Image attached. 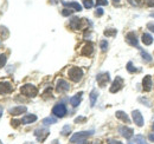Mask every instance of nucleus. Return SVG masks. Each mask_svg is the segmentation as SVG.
Listing matches in <instances>:
<instances>
[{
  "instance_id": "obj_1",
  "label": "nucleus",
  "mask_w": 154,
  "mask_h": 144,
  "mask_svg": "<svg viewBox=\"0 0 154 144\" xmlns=\"http://www.w3.org/2000/svg\"><path fill=\"white\" fill-rule=\"evenodd\" d=\"M20 91L26 97H36L38 94V89L32 84H25L20 88Z\"/></svg>"
},
{
  "instance_id": "obj_2",
  "label": "nucleus",
  "mask_w": 154,
  "mask_h": 144,
  "mask_svg": "<svg viewBox=\"0 0 154 144\" xmlns=\"http://www.w3.org/2000/svg\"><path fill=\"white\" fill-rule=\"evenodd\" d=\"M94 131L90 130V131H79V132H76L75 135L71 136L70 138V142L71 143H77V142H83L85 138H88L90 135H93Z\"/></svg>"
},
{
  "instance_id": "obj_3",
  "label": "nucleus",
  "mask_w": 154,
  "mask_h": 144,
  "mask_svg": "<svg viewBox=\"0 0 154 144\" xmlns=\"http://www.w3.org/2000/svg\"><path fill=\"white\" fill-rule=\"evenodd\" d=\"M68 74H69V78H70L72 82L78 83V82L82 79V77H83V70L79 69V68H75V66H74V68H70V69H69Z\"/></svg>"
},
{
  "instance_id": "obj_4",
  "label": "nucleus",
  "mask_w": 154,
  "mask_h": 144,
  "mask_svg": "<svg viewBox=\"0 0 154 144\" xmlns=\"http://www.w3.org/2000/svg\"><path fill=\"white\" fill-rule=\"evenodd\" d=\"M96 80L101 88L107 86V84L110 82V74H109V72H102V73H98L96 77Z\"/></svg>"
},
{
  "instance_id": "obj_5",
  "label": "nucleus",
  "mask_w": 154,
  "mask_h": 144,
  "mask_svg": "<svg viewBox=\"0 0 154 144\" xmlns=\"http://www.w3.org/2000/svg\"><path fill=\"white\" fill-rule=\"evenodd\" d=\"M49 134H50V131H49L48 128H39L35 131V136L37 137L38 142H44L48 138Z\"/></svg>"
},
{
  "instance_id": "obj_6",
  "label": "nucleus",
  "mask_w": 154,
  "mask_h": 144,
  "mask_svg": "<svg viewBox=\"0 0 154 144\" xmlns=\"http://www.w3.org/2000/svg\"><path fill=\"white\" fill-rule=\"evenodd\" d=\"M52 113L55 116H57L58 118L64 117L66 115V108H65V105L64 104H57V105H55L54 109H52Z\"/></svg>"
},
{
  "instance_id": "obj_7",
  "label": "nucleus",
  "mask_w": 154,
  "mask_h": 144,
  "mask_svg": "<svg viewBox=\"0 0 154 144\" xmlns=\"http://www.w3.org/2000/svg\"><path fill=\"white\" fill-rule=\"evenodd\" d=\"M69 89H70V85H69V83H68L66 80H64V79H59L57 82V84H56V91L59 92V93L66 92V91H69Z\"/></svg>"
},
{
  "instance_id": "obj_8",
  "label": "nucleus",
  "mask_w": 154,
  "mask_h": 144,
  "mask_svg": "<svg viewBox=\"0 0 154 144\" xmlns=\"http://www.w3.org/2000/svg\"><path fill=\"white\" fill-rule=\"evenodd\" d=\"M123 86V79L121 77H116L115 80L113 82L112 86H110V92L112 93H116L117 91H120Z\"/></svg>"
},
{
  "instance_id": "obj_9",
  "label": "nucleus",
  "mask_w": 154,
  "mask_h": 144,
  "mask_svg": "<svg viewBox=\"0 0 154 144\" xmlns=\"http://www.w3.org/2000/svg\"><path fill=\"white\" fill-rule=\"evenodd\" d=\"M13 91V86L8 82H0V94H8Z\"/></svg>"
},
{
  "instance_id": "obj_10",
  "label": "nucleus",
  "mask_w": 154,
  "mask_h": 144,
  "mask_svg": "<svg viewBox=\"0 0 154 144\" xmlns=\"http://www.w3.org/2000/svg\"><path fill=\"white\" fill-rule=\"evenodd\" d=\"M132 117H133V121H134V123L136 125L143 126L145 121H143V117H142V115H141V112H140L139 110H134V111L132 112Z\"/></svg>"
},
{
  "instance_id": "obj_11",
  "label": "nucleus",
  "mask_w": 154,
  "mask_h": 144,
  "mask_svg": "<svg viewBox=\"0 0 154 144\" xmlns=\"http://www.w3.org/2000/svg\"><path fill=\"white\" fill-rule=\"evenodd\" d=\"M119 132H120L125 138H127V140L132 138V136H133V129H131L129 126H120V128H119Z\"/></svg>"
},
{
  "instance_id": "obj_12",
  "label": "nucleus",
  "mask_w": 154,
  "mask_h": 144,
  "mask_svg": "<svg viewBox=\"0 0 154 144\" xmlns=\"http://www.w3.org/2000/svg\"><path fill=\"white\" fill-rule=\"evenodd\" d=\"M94 52V45L91 44V43H85V45L82 47V52L81 53L83 54V56H87V57H90L91 54Z\"/></svg>"
},
{
  "instance_id": "obj_13",
  "label": "nucleus",
  "mask_w": 154,
  "mask_h": 144,
  "mask_svg": "<svg viewBox=\"0 0 154 144\" xmlns=\"http://www.w3.org/2000/svg\"><path fill=\"white\" fill-rule=\"evenodd\" d=\"M126 40H127V43H128L129 45H132V46H137V44H139L137 37H136V34H135L134 32L127 33V34H126Z\"/></svg>"
},
{
  "instance_id": "obj_14",
  "label": "nucleus",
  "mask_w": 154,
  "mask_h": 144,
  "mask_svg": "<svg viewBox=\"0 0 154 144\" xmlns=\"http://www.w3.org/2000/svg\"><path fill=\"white\" fill-rule=\"evenodd\" d=\"M142 86L145 91H149L153 86V82H152V77L151 76H145L143 80H142Z\"/></svg>"
},
{
  "instance_id": "obj_15",
  "label": "nucleus",
  "mask_w": 154,
  "mask_h": 144,
  "mask_svg": "<svg viewBox=\"0 0 154 144\" xmlns=\"http://www.w3.org/2000/svg\"><path fill=\"white\" fill-rule=\"evenodd\" d=\"M63 5H64L65 7H69L70 10L74 8L77 12H79V11L82 10V6H81L78 2H76V1H63Z\"/></svg>"
},
{
  "instance_id": "obj_16",
  "label": "nucleus",
  "mask_w": 154,
  "mask_h": 144,
  "mask_svg": "<svg viewBox=\"0 0 154 144\" xmlns=\"http://www.w3.org/2000/svg\"><path fill=\"white\" fill-rule=\"evenodd\" d=\"M26 111H27V108H26V106H16V108L10 109L8 112H10L12 116H19V115L26 112Z\"/></svg>"
},
{
  "instance_id": "obj_17",
  "label": "nucleus",
  "mask_w": 154,
  "mask_h": 144,
  "mask_svg": "<svg viewBox=\"0 0 154 144\" xmlns=\"http://www.w3.org/2000/svg\"><path fill=\"white\" fill-rule=\"evenodd\" d=\"M116 117L120 119V121H122L123 123H127V124H129L131 123V118H129V116L126 113V112H123V111H116Z\"/></svg>"
},
{
  "instance_id": "obj_18",
  "label": "nucleus",
  "mask_w": 154,
  "mask_h": 144,
  "mask_svg": "<svg viewBox=\"0 0 154 144\" xmlns=\"http://www.w3.org/2000/svg\"><path fill=\"white\" fill-rule=\"evenodd\" d=\"M82 96H83V92H78L74 97H71L70 103H71V105H72L74 108H76V106L79 105V103H81V100H82Z\"/></svg>"
},
{
  "instance_id": "obj_19",
  "label": "nucleus",
  "mask_w": 154,
  "mask_h": 144,
  "mask_svg": "<svg viewBox=\"0 0 154 144\" xmlns=\"http://www.w3.org/2000/svg\"><path fill=\"white\" fill-rule=\"evenodd\" d=\"M20 121H21V123H23V124H30V123H33V122H36V121H37V116H36V115L30 113V115L24 116Z\"/></svg>"
},
{
  "instance_id": "obj_20",
  "label": "nucleus",
  "mask_w": 154,
  "mask_h": 144,
  "mask_svg": "<svg viewBox=\"0 0 154 144\" xmlns=\"http://www.w3.org/2000/svg\"><path fill=\"white\" fill-rule=\"evenodd\" d=\"M81 25H82V22H81V19L78 18V17H74L70 20V27L72 30H79Z\"/></svg>"
},
{
  "instance_id": "obj_21",
  "label": "nucleus",
  "mask_w": 154,
  "mask_h": 144,
  "mask_svg": "<svg viewBox=\"0 0 154 144\" xmlns=\"http://www.w3.org/2000/svg\"><path fill=\"white\" fill-rule=\"evenodd\" d=\"M141 40H142V43H143L145 45H152V43H153V37L151 36L149 33H143L142 37H141Z\"/></svg>"
},
{
  "instance_id": "obj_22",
  "label": "nucleus",
  "mask_w": 154,
  "mask_h": 144,
  "mask_svg": "<svg viewBox=\"0 0 154 144\" xmlns=\"http://www.w3.org/2000/svg\"><path fill=\"white\" fill-rule=\"evenodd\" d=\"M97 97H98L97 91L96 90L91 91V93H90V104H91V106L95 105V103H96V100H97Z\"/></svg>"
},
{
  "instance_id": "obj_23",
  "label": "nucleus",
  "mask_w": 154,
  "mask_h": 144,
  "mask_svg": "<svg viewBox=\"0 0 154 144\" xmlns=\"http://www.w3.org/2000/svg\"><path fill=\"white\" fill-rule=\"evenodd\" d=\"M57 122L56 118L54 117H48V118H44L43 119V125H51V124H55Z\"/></svg>"
},
{
  "instance_id": "obj_24",
  "label": "nucleus",
  "mask_w": 154,
  "mask_h": 144,
  "mask_svg": "<svg viewBox=\"0 0 154 144\" xmlns=\"http://www.w3.org/2000/svg\"><path fill=\"white\" fill-rule=\"evenodd\" d=\"M140 50V53H141V56H142V58L146 60V62H148V63H151L152 62V57H151V54H148L143 49H139Z\"/></svg>"
},
{
  "instance_id": "obj_25",
  "label": "nucleus",
  "mask_w": 154,
  "mask_h": 144,
  "mask_svg": "<svg viewBox=\"0 0 154 144\" xmlns=\"http://www.w3.org/2000/svg\"><path fill=\"white\" fill-rule=\"evenodd\" d=\"M127 70H128V72H131V73H135V72L140 71V69L133 66V63H132V62H129V63L127 64Z\"/></svg>"
},
{
  "instance_id": "obj_26",
  "label": "nucleus",
  "mask_w": 154,
  "mask_h": 144,
  "mask_svg": "<svg viewBox=\"0 0 154 144\" xmlns=\"http://www.w3.org/2000/svg\"><path fill=\"white\" fill-rule=\"evenodd\" d=\"M100 47H101V50H102L103 52H106V51L108 50V40H101Z\"/></svg>"
},
{
  "instance_id": "obj_27",
  "label": "nucleus",
  "mask_w": 154,
  "mask_h": 144,
  "mask_svg": "<svg viewBox=\"0 0 154 144\" xmlns=\"http://www.w3.org/2000/svg\"><path fill=\"white\" fill-rule=\"evenodd\" d=\"M116 33H117V31L114 30V28H110V30H106L104 31V36L107 37H115Z\"/></svg>"
},
{
  "instance_id": "obj_28",
  "label": "nucleus",
  "mask_w": 154,
  "mask_h": 144,
  "mask_svg": "<svg viewBox=\"0 0 154 144\" xmlns=\"http://www.w3.org/2000/svg\"><path fill=\"white\" fill-rule=\"evenodd\" d=\"M83 6H84L87 10H89V8H91V7L94 6V1H93V0H84V1H83Z\"/></svg>"
},
{
  "instance_id": "obj_29",
  "label": "nucleus",
  "mask_w": 154,
  "mask_h": 144,
  "mask_svg": "<svg viewBox=\"0 0 154 144\" xmlns=\"http://www.w3.org/2000/svg\"><path fill=\"white\" fill-rule=\"evenodd\" d=\"M70 132H71V126L70 125H65L62 129V135H63V136H66V135H69Z\"/></svg>"
},
{
  "instance_id": "obj_30",
  "label": "nucleus",
  "mask_w": 154,
  "mask_h": 144,
  "mask_svg": "<svg viewBox=\"0 0 154 144\" xmlns=\"http://www.w3.org/2000/svg\"><path fill=\"white\" fill-rule=\"evenodd\" d=\"M135 142H136L137 144H148L147 142H146V140H145L141 135H139V136L135 137Z\"/></svg>"
},
{
  "instance_id": "obj_31",
  "label": "nucleus",
  "mask_w": 154,
  "mask_h": 144,
  "mask_svg": "<svg viewBox=\"0 0 154 144\" xmlns=\"http://www.w3.org/2000/svg\"><path fill=\"white\" fill-rule=\"evenodd\" d=\"M0 33H1V36L4 37V39H6V38L8 37V31H7V28L4 27V26H0Z\"/></svg>"
},
{
  "instance_id": "obj_32",
  "label": "nucleus",
  "mask_w": 154,
  "mask_h": 144,
  "mask_svg": "<svg viewBox=\"0 0 154 144\" xmlns=\"http://www.w3.org/2000/svg\"><path fill=\"white\" fill-rule=\"evenodd\" d=\"M6 56L5 54H0V68H2L6 64Z\"/></svg>"
},
{
  "instance_id": "obj_33",
  "label": "nucleus",
  "mask_w": 154,
  "mask_h": 144,
  "mask_svg": "<svg viewBox=\"0 0 154 144\" xmlns=\"http://www.w3.org/2000/svg\"><path fill=\"white\" fill-rule=\"evenodd\" d=\"M62 14H63L64 17H68V16L72 14V11H71V10H69V8H64V10L62 11Z\"/></svg>"
},
{
  "instance_id": "obj_34",
  "label": "nucleus",
  "mask_w": 154,
  "mask_h": 144,
  "mask_svg": "<svg viewBox=\"0 0 154 144\" xmlns=\"http://www.w3.org/2000/svg\"><path fill=\"white\" fill-rule=\"evenodd\" d=\"M128 2L132 5V6H139L141 4V0H128Z\"/></svg>"
},
{
  "instance_id": "obj_35",
  "label": "nucleus",
  "mask_w": 154,
  "mask_h": 144,
  "mask_svg": "<svg viewBox=\"0 0 154 144\" xmlns=\"http://www.w3.org/2000/svg\"><path fill=\"white\" fill-rule=\"evenodd\" d=\"M96 4L98 6H106L108 5V0H96Z\"/></svg>"
},
{
  "instance_id": "obj_36",
  "label": "nucleus",
  "mask_w": 154,
  "mask_h": 144,
  "mask_svg": "<svg viewBox=\"0 0 154 144\" xmlns=\"http://www.w3.org/2000/svg\"><path fill=\"white\" fill-rule=\"evenodd\" d=\"M103 12H104V11H103L102 8H97L96 11H95V16H96V17H102V16H103Z\"/></svg>"
},
{
  "instance_id": "obj_37",
  "label": "nucleus",
  "mask_w": 154,
  "mask_h": 144,
  "mask_svg": "<svg viewBox=\"0 0 154 144\" xmlns=\"http://www.w3.org/2000/svg\"><path fill=\"white\" fill-rule=\"evenodd\" d=\"M11 123H12V126H16V128H17V126L21 123V121H19V119H12V122H11Z\"/></svg>"
},
{
  "instance_id": "obj_38",
  "label": "nucleus",
  "mask_w": 154,
  "mask_h": 144,
  "mask_svg": "<svg viewBox=\"0 0 154 144\" xmlns=\"http://www.w3.org/2000/svg\"><path fill=\"white\" fill-rule=\"evenodd\" d=\"M108 144H123L120 141H116V140H108Z\"/></svg>"
},
{
  "instance_id": "obj_39",
  "label": "nucleus",
  "mask_w": 154,
  "mask_h": 144,
  "mask_svg": "<svg viewBox=\"0 0 154 144\" xmlns=\"http://www.w3.org/2000/svg\"><path fill=\"white\" fill-rule=\"evenodd\" d=\"M147 28H148L149 31L154 32V24H153V22H152V24H148V25H147Z\"/></svg>"
},
{
  "instance_id": "obj_40",
  "label": "nucleus",
  "mask_w": 154,
  "mask_h": 144,
  "mask_svg": "<svg viewBox=\"0 0 154 144\" xmlns=\"http://www.w3.org/2000/svg\"><path fill=\"white\" fill-rule=\"evenodd\" d=\"M147 5L149 7H154V0H147Z\"/></svg>"
},
{
  "instance_id": "obj_41",
  "label": "nucleus",
  "mask_w": 154,
  "mask_h": 144,
  "mask_svg": "<svg viewBox=\"0 0 154 144\" xmlns=\"http://www.w3.org/2000/svg\"><path fill=\"white\" fill-rule=\"evenodd\" d=\"M84 121H85V118H83V117H78V118L75 119L76 123H78V122H84Z\"/></svg>"
},
{
  "instance_id": "obj_42",
  "label": "nucleus",
  "mask_w": 154,
  "mask_h": 144,
  "mask_svg": "<svg viewBox=\"0 0 154 144\" xmlns=\"http://www.w3.org/2000/svg\"><path fill=\"white\" fill-rule=\"evenodd\" d=\"M153 129H154V126H153ZM148 138H149V141L154 142V132H152V134L149 135V137H148Z\"/></svg>"
},
{
  "instance_id": "obj_43",
  "label": "nucleus",
  "mask_w": 154,
  "mask_h": 144,
  "mask_svg": "<svg viewBox=\"0 0 154 144\" xmlns=\"http://www.w3.org/2000/svg\"><path fill=\"white\" fill-rule=\"evenodd\" d=\"M52 144H59V142H58L57 140H55V141H54V142H52Z\"/></svg>"
},
{
  "instance_id": "obj_44",
  "label": "nucleus",
  "mask_w": 154,
  "mask_h": 144,
  "mask_svg": "<svg viewBox=\"0 0 154 144\" xmlns=\"http://www.w3.org/2000/svg\"><path fill=\"white\" fill-rule=\"evenodd\" d=\"M1 116H2V108L0 106V117H1Z\"/></svg>"
},
{
  "instance_id": "obj_45",
  "label": "nucleus",
  "mask_w": 154,
  "mask_h": 144,
  "mask_svg": "<svg viewBox=\"0 0 154 144\" xmlns=\"http://www.w3.org/2000/svg\"><path fill=\"white\" fill-rule=\"evenodd\" d=\"M79 144H89L88 142H85V141H83V142H79Z\"/></svg>"
},
{
  "instance_id": "obj_46",
  "label": "nucleus",
  "mask_w": 154,
  "mask_h": 144,
  "mask_svg": "<svg viewBox=\"0 0 154 144\" xmlns=\"http://www.w3.org/2000/svg\"><path fill=\"white\" fill-rule=\"evenodd\" d=\"M114 1H115V2H119V1H120V0H114Z\"/></svg>"
},
{
  "instance_id": "obj_47",
  "label": "nucleus",
  "mask_w": 154,
  "mask_h": 144,
  "mask_svg": "<svg viewBox=\"0 0 154 144\" xmlns=\"http://www.w3.org/2000/svg\"><path fill=\"white\" fill-rule=\"evenodd\" d=\"M152 17H153V18H154V13H152Z\"/></svg>"
},
{
  "instance_id": "obj_48",
  "label": "nucleus",
  "mask_w": 154,
  "mask_h": 144,
  "mask_svg": "<svg viewBox=\"0 0 154 144\" xmlns=\"http://www.w3.org/2000/svg\"><path fill=\"white\" fill-rule=\"evenodd\" d=\"M129 144H133V143H129Z\"/></svg>"
}]
</instances>
